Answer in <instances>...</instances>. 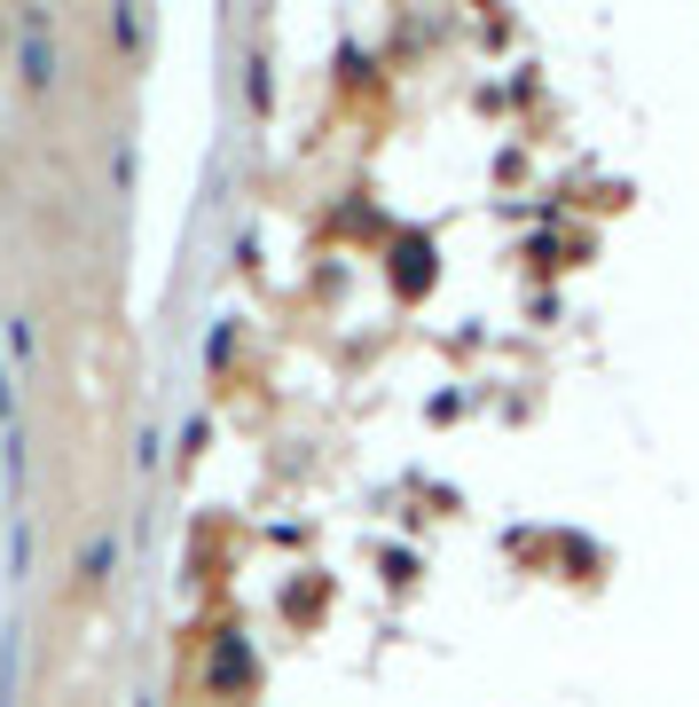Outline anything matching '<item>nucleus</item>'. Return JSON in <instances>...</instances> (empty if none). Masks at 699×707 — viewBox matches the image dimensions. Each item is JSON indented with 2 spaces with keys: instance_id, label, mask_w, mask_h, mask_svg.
I'll return each instance as SVG.
<instances>
[{
  "instance_id": "nucleus-3",
  "label": "nucleus",
  "mask_w": 699,
  "mask_h": 707,
  "mask_svg": "<svg viewBox=\"0 0 699 707\" xmlns=\"http://www.w3.org/2000/svg\"><path fill=\"white\" fill-rule=\"evenodd\" d=\"M17 417V401H9V378H0V424H9Z\"/></svg>"
},
{
  "instance_id": "nucleus-1",
  "label": "nucleus",
  "mask_w": 699,
  "mask_h": 707,
  "mask_svg": "<svg viewBox=\"0 0 699 707\" xmlns=\"http://www.w3.org/2000/svg\"><path fill=\"white\" fill-rule=\"evenodd\" d=\"M24 79H32V86L55 79V48H48V17H40V9L24 17Z\"/></svg>"
},
{
  "instance_id": "nucleus-2",
  "label": "nucleus",
  "mask_w": 699,
  "mask_h": 707,
  "mask_svg": "<svg viewBox=\"0 0 699 707\" xmlns=\"http://www.w3.org/2000/svg\"><path fill=\"white\" fill-rule=\"evenodd\" d=\"M111 566H119V543H111V535H95V543H86V559H79V574H86V582H103Z\"/></svg>"
}]
</instances>
